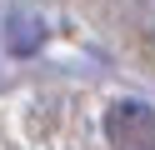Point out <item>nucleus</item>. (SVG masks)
<instances>
[{
    "instance_id": "nucleus-1",
    "label": "nucleus",
    "mask_w": 155,
    "mask_h": 150,
    "mask_svg": "<svg viewBox=\"0 0 155 150\" xmlns=\"http://www.w3.org/2000/svg\"><path fill=\"white\" fill-rule=\"evenodd\" d=\"M105 135L115 150H155V110L140 100H120L105 115Z\"/></svg>"
},
{
    "instance_id": "nucleus-2",
    "label": "nucleus",
    "mask_w": 155,
    "mask_h": 150,
    "mask_svg": "<svg viewBox=\"0 0 155 150\" xmlns=\"http://www.w3.org/2000/svg\"><path fill=\"white\" fill-rule=\"evenodd\" d=\"M150 25H155V0H150Z\"/></svg>"
}]
</instances>
